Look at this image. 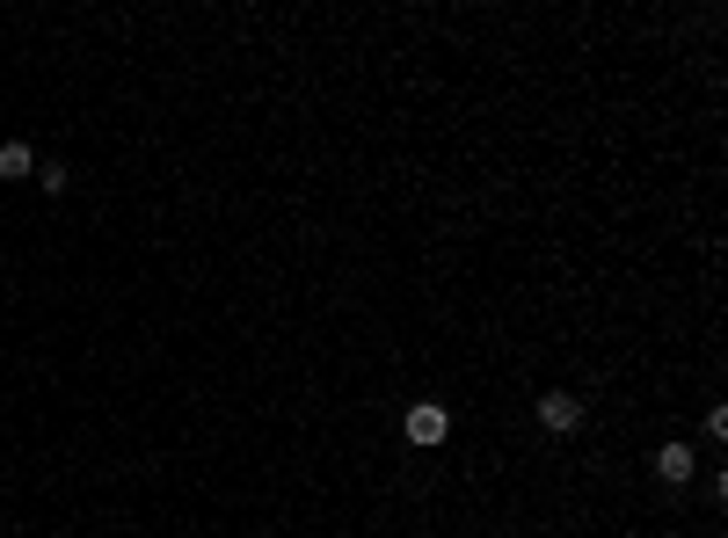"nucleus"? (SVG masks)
<instances>
[{
  "label": "nucleus",
  "mask_w": 728,
  "mask_h": 538,
  "mask_svg": "<svg viewBox=\"0 0 728 538\" xmlns=\"http://www.w3.org/2000/svg\"><path fill=\"white\" fill-rule=\"evenodd\" d=\"M539 422H547L554 437H568V430L582 422V400H576V393H547V400H539Z\"/></svg>",
  "instance_id": "nucleus-2"
},
{
  "label": "nucleus",
  "mask_w": 728,
  "mask_h": 538,
  "mask_svg": "<svg viewBox=\"0 0 728 538\" xmlns=\"http://www.w3.org/2000/svg\"><path fill=\"white\" fill-rule=\"evenodd\" d=\"M452 437V415L437 408V400H423V408H409V444H444Z\"/></svg>",
  "instance_id": "nucleus-1"
},
{
  "label": "nucleus",
  "mask_w": 728,
  "mask_h": 538,
  "mask_svg": "<svg viewBox=\"0 0 728 538\" xmlns=\"http://www.w3.org/2000/svg\"><path fill=\"white\" fill-rule=\"evenodd\" d=\"M655 481L685 488V481H692V451H685V444H663V451H655Z\"/></svg>",
  "instance_id": "nucleus-3"
},
{
  "label": "nucleus",
  "mask_w": 728,
  "mask_h": 538,
  "mask_svg": "<svg viewBox=\"0 0 728 538\" xmlns=\"http://www.w3.org/2000/svg\"><path fill=\"white\" fill-rule=\"evenodd\" d=\"M23 175H37V153H29L23 139H8V146H0V182H23Z\"/></svg>",
  "instance_id": "nucleus-4"
}]
</instances>
